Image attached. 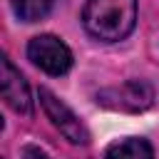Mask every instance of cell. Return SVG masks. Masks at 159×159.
I'll return each instance as SVG.
<instances>
[{
	"instance_id": "6da1fadb",
	"label": "cell",
	"mask_w": 159,
	"mask_h": 159,
	"mask_svg": "<svg viewBox=\"0 0 159 159\" xmlns=\"http://www.w3.org/2000/svg\"><path fill=\"white\" fill-rule=\"evenodd\" d=\"M82 25L94 40L119 42L137 25V0H84Z\"/></svg>"
},
{
	"instance_id": "7a4b0ae2",
	"label": "cell",
	"mask_w": 159,
	"mask_h": 159,
	"mask_svg": "<svg viewBox=\"0 0 159 159\" xmlns=\"http://www.w3.org/2000/svg\"><path fill=\"white\" fill-rule=\"evenodd\" d=\"M27 60L42 72L60 77L72 67V52L57 35H37L27 42Z\"/></svg>"
},
{
	"instance_id": "3957f363",
	"label": "cell",
	"mask_w": 159,
	"mask_h": 159,
	"mask_svg": "<svg viewBox=\"0 0 159 159\" xmlns=\"http://www.w3.org/2000/svg\"><path fill=\"white\" fill-rule=\"evenodd\" d=\"M97 102L107 109L119 112H144L154 102V87L147 80H129L117 87H107L97 94Z\"/></svg>"
},
{
	"instance_id": "277c9868",
	"label": "cell",
	"mask_w": 159,
	"mask_h": 159,
	"mask_svg": "<svg viewBox=\"0 0 159 159\" xmlns=\"http://www.w3.org/2000/svg\"><path fill=\"white\" fill-rule=\"evenodd\" d=\"M40 107H42V112L47 114V119L52 122V127L55 129H60V134L67 139V142H72V144H87L89 142V132H87V127H84V122L62 102V99H57L50 89H45V87H40Z\"/></svg>"
},
{
	"instance_id": "5b68a950",
	"label": "cell",
	"mask_w": 159,
	"mask_h": 159,
	"mask_svg": "<svg viewBox=\"0 0 159 159\" xmlns=\"http://www.w3.org/2000/svg\"><path fill=\"white\" fill-rule=\"evenodd\" d=\"M0 89H2L5 104L12 112L32 114V97H30L27 80L22 77V72L12 65V60L7 55H2V60H0Z\"/></svg>"
},
{
	"instance_id": "8992f818",
	"label": "cell",
	"mask_w": 159,
	"mask_h": 159,
	"mask_svg": "<svg viewBox=\"0 0 159 159\" xmlns=\"http://www.w3.org/2000/svg\"><path fill=\"white\" fill-rule=\"evenodd\" d=\"M104 159H154V149L144 137H127L114 142Z\"/></svg>"
},
{
	"instance_id": "52a82bcc",
	"label": "cell",
	"mask_w": 159,
	"mask_h": 159,
	"mask_svg": "<svg viewBox=\"0 0 159 159\" xmlns=\"http://www.w3.org/2000/svg\"><path fill=\"white\" fill-rule=\"evenodd\" d=\"M55 0H12V12L22 22H37L50 15Z\"/></svg>"
},
{
	"instance_id": "ba28073f",
	"label": "cell",
	"mask_w": 159,
	"mask_h": 159,
	"mask_svg": "<svg viewBox=\"0 0 159 159\" xmlns=\"http://www.w3.org/2000/svg\"><path fill=\"white\" fill-rule=\"evenodd\" d=\"M25 159H47V154L40 152L37 147H25Z\"/></svg>"
}]
</instances>
